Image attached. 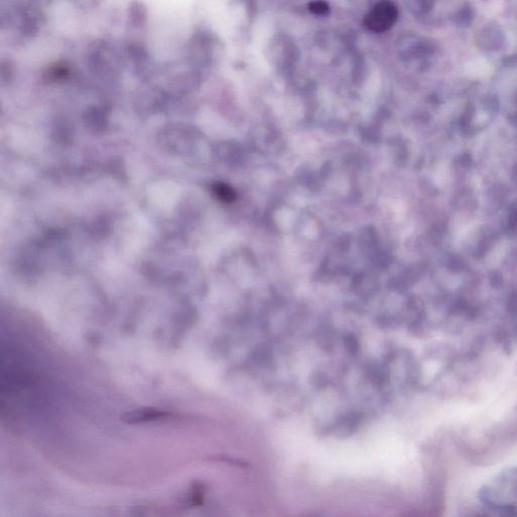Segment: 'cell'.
I'll use <instances>...</instances> for the list:
<instances>
[{
  "instance_id": "6da1fadb",
  "label": "cell",
  "mask_w": 517,
  "mask_h": 517,
  "mask_svg": "<svg viewBox=\"0 0 517 517\" xmlns=\"http://www.w3.org/2000/svg\"><path fill=\"white\" fill-rule=\"evenodd\" d=\"M398 17L397 7L390 1L378 2L366 15L364 25L372 33H384L392 28Z\"/></svg>"
},
{
  "instance_id": "7a4b0ae2",
  "label": "cell",
  "mask_w": 517,
  "mask_h": 517,
  "mask_svg": "<svg viewBox=\"0 0 517 517\" xmlns=\"http://www.w3.org/2000/svg\"><path fill=\"white\" fill-rule=\"evenodd\" d=\"M169 416V413L154 408H143L135 411H131L122 416L123 421L128 423H142L165 419Z\"/></svg>"
},
{
  "instance_id": "3957f363",
  "label": "cell",
  "mask_w": 517,
  "mask_h": 517,
  "mask_svg": "<svg viewBox=\"0 0 517 517\" xmlns=\"http://www.w3.org/2000/svg\"><path fill=\"white\" fill-rule=\"evenodd\" d=\"M309 11L315 15H326L330 11L329 4L324 0H314L311 1L308 5Z\"/></svg>"
},
{
  "instance_id": "277c9868",
  "label": "cell",
  "mask_w": 517,
  "mask_h": 517,
  "mask_svg": "<svg viewBox=\"0 0 517 517\" xmlns=\"http://www.w3.org/2000/svg\"><path fill=\"white\" fill-rule=\"evenodd\" d=\"M68 73H69L68 68L63 64H56L53 67H51L49 70V75L54 77L55 80L64 78Z\"/></svg>"
},
{
  "instance_id": "5b68a950",
  "label": "cell",
  "mask_w": 517,
  "mask_h": 517,
  "mask_svg": "<svg viewBox=\"0 0 517 517\" xmlns=\"http://www.w3.org/2000/svg\"><path fill=\"white\" fill-rule=\"evenodd\" d=\"M217 192L219 194V196L223 199V200H226V201H231L234 199L235 195L234 193L231 191V189L227 188L226 186L224 185H219L218 188H217Z\"/></svg>"
}]
</instances>
